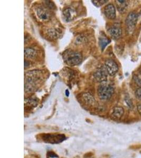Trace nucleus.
I'll list each match as a JSON object with an SVG mask.
<instances>
[{"label": "nucleus", "instance_id": "2", "mask_svg": "<svg viewBox=\"0 0 141 158\" xmlns=\"http://www.w3.org/2000/svg\"><path fill=\"white\" fill-rule=\"evenodd\" d=\"M97 92L100 99L108 100L114 93V89L110 84L103 83L98 87Z\"/></svg>", "mask_w": 141, "mask_h": 158}, {"label": "nucleus", "instance_id": "11", "mask_svg": "<svg viewBox=\"0 0 141 158\" xmlns=\"http://www.w3.org/2000/svg\"><path fill=\"white\" fill-rule=\"evenodd\" d=\"M124 110L122 107H117L113 109L112 116L116 119H120L124 114Z\"/></svg>", "mask_w": 141, "mask_h": 158}, {"label": "nucleus", "instance_id": "20", "mask_svg": "<svg viewBox=\"0 0 141 158\" xmlns=\"http://www.w3.org/2000/svg\"><path fill=\"white\" fill-rule=\"evenodd\" d=\"M137 111H138V112L140 113V115H141V104H140V105H137Z\"/></svg>", "mask_w": 141, "mask_h": 158}, {"label": "nucleus", "instance_id": "16", "mask_svg": "<svg viewBox=\"0 0 141 158\" xmlns=\"http://www.w3.org/2000/svg\"><path fill=\"white\" fill-rule=\"evenodd\" d=\"M125 102L127 105H128V107H130V108H133V102L131 100V98H130L129 96H126L125 98Z\"/></svg>", "mask_w": 141, "mask_h": 158}, {"label": "nucleus", "instance_id": "4", "mask_svg": "<svg viewBox=\"0 0 141 158\" xmlns=\"http://www.w3.org/2000/svg\"><path fill=\"white\" fill-rule=\"evenodd\" d=\"M105 66L108 74H110V75H114L118 72V65L112 59L107 60L105 63Z\"/></svg>", "mask_w": 141, "mask_h": 158}, {"label": "nucleus", "instance_id": "8", "mask_svg": "<svg viewBox=\"0 0 141 158\" xmlns=\"http://www.w3.org/2000/svg\"><path fill=\"white\" fill-rule=\"evenodd\" d=\"M104 14L106 17L110 20H113L116 18V10L114 5L109 4L104 8Z\"/></svg>", "mask_w": 141, "mask_h": 158}, {"label": "nucleus", "instance_id": "15", "mask_svg": "<svg viewBox=\"0 0 141 158\" xmlns=\"http://www.w3.org/2000/svg\"><path fill=\"white\" fill-rule=\"evenodd\" d=\"M108 1L105 0H97V1H92V3L94 5L97 7H100L101 6L104 5L105 3L107 2Z\"/></svg>", "mask_w": 141, "mask_h": 158}, {"label": "nucleus", "instance_id": "7", "mask_svg": "<svg viewBox=\"0 0 141 158\" xmlns=\"http://www.w3.org/2000/svg\"><path fill=\"white\" fill-rule=\"evenodd\" d=\"M36 14L41 20L47 21L50 18V14L46 9L42 6H38L36 9Z\"/></svg>", "mask_w": 141, "mask_h": 158}, {"label": "nucleus", "instance_id": "6", "mask_svg": "<svg viewBox=\"0 0 141 158\" xmlns=\"http://www.w3.org/2000/svg\"><path fill=\"white\" fill-rule=\"evenodd\" d=\"M107 71L105 68H102L97 70L94 74V77L98 82H103L107 80Z\"/></svg>", "mask_w": 141, "mask_h": 158}, {"label": "nucleus", "instance_id": "19", "mask_svg": "<svg viewBox=\"0 0 141 158\" xmlns=\"http://www.w3.org/2000/svg\"><path fill=\"white\" fill-rule=\"evenodd\" d=\"M46 2V4L47 6V7L50 8V9H53L54 8L55 5H54V3L52 2V1H45Z\"/></svg>", "mask_w": 141, "mask_h": 158}, {"label": "nucleus", "instance_id": "14", "mask_svg": "<svg viewBox=\"0 0 141 158\" xmlns=\"http://www.w3.org/2000/svg\"><path fill=\"white\" fill-rule=\"evenodd\" d=\"M59 31L57 30V29H54L52 28L49 30V31H48V34L49 36L52 38H56L57 37H58L59 34Z\"/></svg>", "mask_w": 141, "mask_h": 158}, {"label": "nucleus", "instance_id": "5", "mask_svg": "<svg viewBox=\"0 0 141 158\" xmlns=\"http://www.w3.org/2000/svg\"><path fill=\"white\" fill-rule=\"evenodd\" d=\"M108 32L113 39H118L120 38L122 34V28L117 24H115L112 26L108 30Z\"/></svg>", "mask_w": 141, "mask_h": 158}, {"label": "nucleus", "instance_id": "12", "mask_svg": "<svg viewBox=\"0 0 141 158\" xmlns=\"http://www.w3.org/2000/svg\"><path fill=\"white\" fill-rule=\"evenodd\" d=\"M36 54V52L32 48H26L24 50V56L27 58H33Z\"/></svg>", "mask_w": 141, "mask_h": 158}, {"label": "nucleus", "instance_id": "18", "mask_svg": "<svg viewBox=\"0 0 141 158\" xmlns=\"http://www.w3.org/2000/svg\"><path fill=\"white\" fill-rule=\"evenodd\" d=\"M133 79L135 82H136V84H137V85L141 88V79L136 75L134 76Z\"/></svg>", "mask_w": 141, "mask_h": 158}, {"label": "nucleus", "instance_id": "3", "mask_svg": "<svg viewBox=\"0 0 141 158\" xmlns=\"http://www.w3.org/2000/svg\"><path fill=\"white\" fill-rule=\"evenodd\" d=\"M138 20V16L134 12H131L128 14L126 19L125 23L126 28L129 33H132L135 28L137 21Z\"/></svg>", "mask_w": 141, "mask_h": 158}, {"label": "nucleus", "instance_id": "9", "mask_svg": "<svg viewBox=\"0 0 141 158\" xmlns=\"http://www.w3.org/2000/svg\"><path fill=\"white\" fill-rule=\"evenodd\" d=\"M76 16V13L75 11L70 8H67L63 12L64 18L67 22H69L70 21L72 20Z\"/></svg>", "mask_w": 141, "mask_h": 158}, {"label": "nucleus", "instance_id": "21", "mask_svg": "<svg viewBox=\"0 0 141 158\" xmlns=\"http://www.w3.org/2000/svg\"><path fill=\"white\" fill-rule=\"evenodd\" d=\"M66 95L67 96H68L69 95V91H68V90H66Z\"/></svg>", "mask_w": 141, "mask_h": 158}, {"label": "nucleus", "instance_id": "1", "mask_svg": "<svg viewBox=\"0 0 141 158\" xmlns=\"http://www.w3.org/2000/svg\"><path fill=\"white\" fill-rule=\"evenodd\" d=\"M63 59L66 63L70 66L77 65L82 61V56L79 52L72 50H67L64 52Z\"/></svg>", "mask_w": 141, "mask_h": 158}, {"label": "nucleus", "instance_id": "10", "mask_svg": "<svg viewBox=\"0 0 141 158\" xmlns=\"http://www.w3.org/2000/svg\"><path fill=\"white\" fill-rule=\"evenodd\" d=\"M116 6L118 11L121 13L125 12L127 9V3L126 1H116Z\"/></svg>", "mask_w": 141, "mask_h": 158}, {"label": "nucleus", "instance_id": "17", "mask_svg": "<svg viewBox=\"0 0 141 158\" xmlns=\"http://www.w3.org/2000/svg\"><path fill=\"white\" fill-rule=\"evenodd\" d=\"M135 95L137 99L141 100V88H140L136 90Z\"/></svg>", "mask_w": 141, "mask_h": 158}, {"label": "nucleus", "instance_id": "13", "mask_svg": "<svg viewBox=\"0 0 141 158\" xmlns=\"http://www.w3.org/2000/svg\"><path fill=\"white\" fill-rule=\"evenodd\" d=\"M110 40L107 38H99V45L102 50H104L106 46H107L108 44L110 43Z\"/></svg>", "mask_w": 141, "mask_h": 158}]
</instances>
